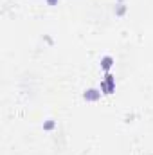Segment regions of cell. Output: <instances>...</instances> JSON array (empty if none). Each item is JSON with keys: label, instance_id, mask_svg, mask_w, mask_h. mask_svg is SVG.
Listing matches in <instances>:
<instances>
[{"label": "cell", "instance_id": "obj_1", "mask_svg": "<svg viewBox=\"0 0 153 155\" xmlns=\"http://www.w3.org/2000/svg\"><path fill=\"white\" fill-rule=\"evenodd\" d=\"M99 96H101V92H97V90H86L85 92V99H90V101L99 99Z\"/></svg>", "mask_w": 153, "mask_h": 155}, {"label": "cell", "instance_id": "obj_2", "mask_svg": "<svg viewBox=\"0 0 153 155\" xmlns=\"http://www.w3.org/2000/svg\"><path fill=\"white\" fill-rule=\"evenodd\" d=\"M112 61H114V60H112L110 56H106V58H103V61H101V65H103V69H106V71H108V69L112 67Z\"/></svg>", "mask_w": 153, "mask_h": 155}, {"label": "cell", "instance_id": "obj_3", "mask_svg": "<svg viewBox=\"0 0 153 155\" xmlns=\"http://www.w3.org/2000/svg\"><path fill=\"white\" fill-rule=\"evenodd\" d=\"M47 2H49V4H50V5H54V4H56V2H58V0H47Z\"/></svg>", "mask_w": 153, "mask_h": 155}]
</instances>
